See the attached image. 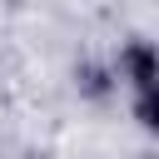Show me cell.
Returning <instances> with one entry per match:
<instances>
[{"instance_id":"cell-1","label":"cell","mask_w":159,"mask_h":159,"mask_svg":"<svg viewBox=\"0 0 159 159\" xmlns=\"http://www.w3.org/2000/svg\"><path fill=\"white\" fill-rule=\"evenodd\" d=\"M109 65H114V75H119V89H139L144 80L159 75V45L144 40V35H129V40L109 55Z\"/></svg>"},{"instance_id":"cell-2","label":"cell","mask_w":159,"mask_h":159,"mask_svg":"<svg viewBox=\"0 0 159 159\" xmlns=\"http://www.w3.org/2000/svg\"><path fill=\"white\" fill-rule=\"evenodd\" d=\"M129 109H134V124L159 139V75L144 80L139 89H129Z\"/></svg>"}]
</instances>
